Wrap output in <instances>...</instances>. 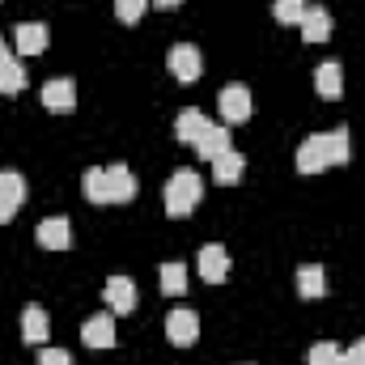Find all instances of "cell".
<instances>
[{"instance_id":"1","label":"cell","mask_w":365,"mask_h":365,"mask_svg":"<svg viewBox=\"0 0 365 365\" xmlns=\"http://www.w3.org/2000/svg\"><path fill=\"white\" fill-rule=\"evenodd\" d=\"M353 162V136L349 128H331V132H314L297 145V170L302 175H319L327 166H349Z\"/></svg>"},{"instance_id":"2","label":"cell","mask_w":365,"mask_h":365,"mask_svg":"<svg viewBox=\"0 0 365 365\" xmlns=\"http://www.w3.org/2000/svg\"><path fill=\"white\" fill-rule=\"evenodd\" d=\"M132 195H136V175L123 162L86 170V200L90 204H128Z\"/></svg>"},{"instance_id":"3","label":"cell","mask_w":365,"mask_h":365,"mask_svg":"<svg viewBox=\"0 0 365 365\" xmlns=\"http://www.w3.org/2000/svg\"><path fill=\"white\" fill-rule=\"evenodd\" d=\"M204 200V179L195 170H175L166 182V217H191L195 204Z\"/></svg>"},{"instance_id":"4","label":"cell","mask_w":365,"mask_h":365,"mask_svg":"<svg viewBox=\"0 0 365 365\" xmlns=\"http://www.w3.org/2000/svg\"><path fill=\"white\" fill-rule=\"evenodd\" d=\"M166 64H170L175 81H182V86H195V81H200V73H204L200 47H191V43H175V47H170V56H166Z\"/></svg>"},{"instance_id":"5","label":"cell","mask_w":365,"mask_h":365,"mask_svg":"<svg viewBox=\"0 0 365 365\" xmlns=\"http://www.w3.org/2000/svg\"><path fill=\"white\" fill-rule=\"evenodd\" d=\"M166 340L175 349H191L200 340V314L195 310H170L166 314Z\"/></svg>"},{"instance_id":"6","label":"cell","mask_w":365,"mask_h":365,"mask_svg":"<svg viewBox=\"0 0 365 365\" xmlns=\"http://www.w3.org/2000/svg\"><path fill=\"white\" fill-rule=\"evenodd\" d=\"M191 149H195V158H200V162H217L221 153H230V149H234L230 123H208V128H204V136H200Z\"/></svg>"},{"instance_id":"7","label":"cell","mask_w":365,"mask_h":365,"mask_svg":"<svg viewBox=\"0 0 365 365\" xmlns=\"http://www.w3.org/2000/svg\"><path fill=\"white\" fill-rule=\"evenodd\" d=\"M21 204H26V179L13 170H0V225H9Z\"/></svg>"},{"instance_id":"8","label":"cell","mask_w":365,"mask_h":365,"mask_svg":"<svg viewBox=\"0 0 365 365\" xmlns=\"http://www.w3.org/2000/svg\"><path fill=\"white\" fill-rule=\"evenodd\" d=\"M221 115H225L230 128H234V123H247V119L255 115L251 90H242V86H225V90H221Z\"/></svg>"},{"instance_id":"9","label":"cell","mask_w":365,"mask_h":365,"mask_svg":"<svg viewBox=\"0 0 365 365\" xmlns=\"http://www.w3.org/2000/svg\"><path fill=\"white\" fill-rule=\"evenodd\" d=\"M34 238H38L43 251H68V242H73V225H68V217H47V221L34 230Z\"/></svg>"},{"instance_id":"10","label":"cell","mask_w":365,"mask_h":365,"mask_svg":"<svg viewBox=\"0 0 365 365\" xmlns=\"http://www.w3.org/2000/svg\"><path fill=\"white\" fill-rule=\"evenodd\" d=\"M102 297H106V310H110V314H128V310H136V284H132L128 276H110L106 289H102Z\"/></svg>"},{"instance_id":"11","label":"cell","mask_w":365,"mask_h":365,"mask_svg":"<svg viewBox=\"0 0 365 365\" xmlns=\"http://www.w3.org/2000/svg\"><path fill=\"white\" fill-rule=\"evenodd\" d=\"M200 276H204V284H225V276H230V251L217 247V242H208L200 251Z\"/></svg>"},{"instance_id":"12","label":"cell","mask_w":365,"mask_h":365,"mask_svg":"<svg viewBox=\"0 0 365 365\" xmlns=\"http://www.w3.org/2000/svg\"><path fill=\"white\" fill-rule=\"evenodd\" d=\"M13 43H17V51H21V56H43V51H47V43H51V34H47V26H43V21H21V26H17V34H13Z\"/></svg>"},{"instance_id":"13","label":"cell","mask_w":365,"mask_h":365,"mask_svg":"<svg viewBox=\"0 0 365 365\" xmlns=\"http://www.w3.org/2000/svg\"><path fill=\"white\" fill-rule=\"evenodd\" d=\"M81 340L90 349H115V314H93V319H86Z\"/></svg>"},{"instance_id":"14","label":"cell","mask_w":365,"mask_h":365,"mask_svg":"<svg viewBox=\"0 0 365 365\" xmlns=\"http://www.w3.org/2000/svg\"><path fill=\"white\" fill-rule=\"evenodd\" d=\"M43 106H47V110H73V106H77V86H73L68 77L47 81V86H43Z\"/></svg>"},{"instance_id":"15","label":"cell","mask_w":365,"mask_h":365,"mask_svg":"<svg viewBox=\"0 0 365 365\" xmlns=\"http://www.w3.org/2000/svg\"><path fill=\"white\" fill-rule=\"evenodd\" d=\"M47 331H51V319L43 306H26L21 314V340L26 344H47Z\"/></svg>"},{"instance_id":"16","label":"cell","mask_w":365,"mask_h":365,"mask_svg":"<svg viewBox=\"0 0 365 365\" xmlns=\"http://www.w3.org/2000/svg\"><path fill=\"white\" fill-rule=\"evenodd\" d=\"M314 90H319V98H340L344 93V68L336 64V60H327V64H319L314 68Z\"/></svg>"},{"instance_id":"17","label":"cell","mask_w":365,"mask_h":365,"mask_svg":"<svg viewBox=\"0 0 365 365\" xmlns=\"http://www.w3.org/2000/svg\"><path fill=\"white\" fill-rule=\"evenodd\" d=\"M302 38H306V43H327V38H331V13H327V9H306V17H302Z\"/></svg>"},{"instance_id":"18","label":"cell","mask_w":365,"mask_h":365,"mask_svg":"<svg viewBox=\"0 0 365 365\" xmlns=\"http://www.w3.org/2000/svg\"><path fill=\"white\" fill-rule=\"evenodd\" d=\"M204 128H208V119H204L200 106H187L179 119H175V136H179L182 145H195V140L204 136Z\"/></svg>"},{"instance_id":"19","label":"cell","mask_w":365,"mask_h":365,"mask_svg":"<svg viewBox=\"0 0 365 365\" xmlns=\"http://www.w3.org/2000/svg\"><path fill=\"white\" fill-rule=\"evenodd\" d=\"M297 293H302L306 302L323 297V293H327V272H323L319 264H302V268H297Z\"/></svg>"},{"instance_id":"20","label":"cell","mask_w":365,"mask_h":365,"mask_svg":"<svg viewBox=\"0 0 365 365\" xmlns=\"http://www.w3.org/2000/svg\"><path fill=\"white\" fill-rule=\"evenodd\" d=\"M242 170H247V162H242V153H221L217 162H212V179L221 182V187H230V182H238L242 179Z\"/></svg>"},{"instance_id":"21","label":"cell","mask_w":365,"mask_h":365,"mask_svg":"<svg viewBox=\"0 0 365 365\" xmlns=\"http://www.w3.org/2000/svg\"><path fill=\"white\" fill-rule=\"evenodd\" d=\"M191 284H187V268L182 264H162V293H170V297H182Z\"/></svg>"},{"instance_id":"22","label":"cell","mask_w":365,"mask_h":365,"mask_svg":"<svg viewBox=\"0 0 365 365\" xmlns=\"http://www.w3.org/2000/svg\"><path fill=\"white\" fill-rule=\"evenodd\" d=\"M306 0H276L272 4V17L280 21V26H302V17H306Z\"/></svg>"},{"instance_id":"23","label":"cell","mask_w":365,"mask_h":365,"mask_svg":"<svg viewBox=\"0 0 365 365\" xmlns=\"http://www.w3.org/2000/svg\"><path fill=\"white\" fill-rule=\"evenodd\" d=\"M21 90H26V68L17 60H9L0 68V93H21Z\"/></svg>"},{"instance_id":"24","label":"cell","mask_w":365,"mask_h":365,"mask_svg":"<svg viewBox=\"0 0 365 365\" xmlns=\"http://www.w3.org/2000/svg\"><path fill=\"white\" fill-rule=\"evenodd\" d=\"M340 344H331V340H319L314 349H310V365H340Z\"/></svg>"},{"instance_id":"25","label":"cell","mask_w":365,"mask_h":365,"mask_svg":"<svg viewBox=\"0 0 365 365\" xmlns=\"http://www.w3.org/2000/svg\"><path fill=\"white\" fill-rule=\"evenodd\" d=\"M145 9H149V0H115V13H119V21H128V26H136Z\"/></svg>"},{"instance_id":"26","label":"cell","mask_w":365,"mask_h":365,"mask_svg":"<svg viewBox=\"0 0 365 365\" xmlns=\"http://www.w3.org/2000/svg\"><path fill=\"white\" fill-rule=\"evenodd\" d=\"M340 365H365V336L353 344V349H344V353H340Z\"/></svg>"},{"instance_id":"27","label":"cell","mask_w":365,"mask_h":365,"mask_svg":"<svg viewBox=\"0 0 365 365\" xmlns=\"http://www.w3.org/2000/svg\"><path fill=\"white\" fill-rule=\"evenodd\" d=\"M38 365H73V353H64V349H47V353H38Z\"/></svg>"},{"instance_id":"28","label":"cell","mask_w":365,"mask_h":365,"mask_svg":"<svg viewBox=\"0 0 365 365\" xmlns=\"http://www.w3.org/2000/svg\"><path fill=\"white\" fill-rule=\"evenodd\" d=\"M9 60H13V47H9V43H4V38H0V68H4V64H9Z\"/></svg>"},{"instance_id":"29","label":"cell","mask_w":365,"mask_h":365,"mask_svg":"<svg viewBox=\"0 0 365 365\" xmlns=\"http://www.w3.org/2000/svg\"><path fill=\"white\" fill-rule=\"evenodd\" d=\"M158 9H175V4H182V0H153Z\"/></svg>"}]
</instances>
